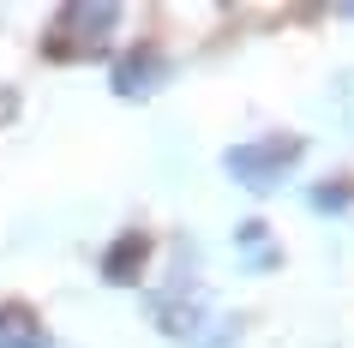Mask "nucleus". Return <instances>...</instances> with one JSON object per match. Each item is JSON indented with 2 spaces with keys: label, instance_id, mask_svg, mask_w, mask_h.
I'll return each mask as SVG.
<instances>
[{
  "label": "nucleus",
  "instance_id": "1",
  "mask_svg": "<svg viewBox=\"0 0 354 348\" xmlns=\"http://www.w3.org/2000/svg\"><path fill=\"white\" fill-rule=\"evenodd\" d=\"M306 156V138H295V132H270V138H246V145L223 150V174L234 186H246V192H277L282 174Z\"/></svg>",
  "mask_w": 354,
  "mask_h": 348
},
{
  "label": "nucleus",
  "instance_id": "2",
  "mask_svg": "<svg viewBox=\"0 0 354 348\" xmlns=\"http://www.w3.org/2000/svg\"><path fill=\"white\" fill-rule=\"evenodd\" d=\"M114 24H120V6L114 0H73V6H60L55 30H48V55L55 60L102 55V42H109Z\"/></svg>",
  "mask_w": 354,
  "mask_h": 348
},
{
  "label": "nucleus",
  "instance_id": "3",
  "mask_svg": "<svg viewBox=\"0 0 354 348\" xmlns=\"http://www.w3.org/2000/svg\"><path fill=\"white\" fill-rule=\"evenodd\" d=\"M150 318H156V330H162L168 342H192L198 330H205V289L198 282H187V276H174L168 289L150 294Z\"/></svg>",
  "mask_w": 354,
  "mask_h": 348
},
{
  "label": "nucleus",
  "instance_id": "4",
  "mask_svg": "<svg viewBox=\"0 0 354 348\" xmlns=\"http://www.w3.org/2000/svg\"><path fill=\"white\" fill-rule=\"evenodd\" d=\"M168 55H156V48H132V55H120L114 60V73H109V84H114V96H127V102H145V96H156L168 84Z\"/></svg>",
  "mask_w": 354,
  "mask_h": 348
},
{
  "label": "nucleus",
  "instance_id": "5",
  "mask_svg": "<svg viewBox=\"0 0 354 348\" xmlns=\"http://www.w3.org/2000/svg\"><path fill=\"white\" fill-rule=\"evenodd\" d=\"M150 264V235H138V228H127V235L109 240V253H102V282H114V289H132L138 276H145Z\"/></svg>",
  "mask_w": 354,
  "mask_h": 348
},
{
  "label": "nucleus",
  "instance_id": "6",
  "mask_svg": "<svg viewBox=\"0 0 354 348\" xmlns=\"http://www.w3.org/2000/svg\"><path fill=\"white\" fill-rule=\"evenodd\" d=\"M0 348H55V336L42 330V318L24 300H6L0 306Z\"/></svg>",
  "mask_w": 354,
  "mask_h": 348
},
{
  "label": "nucleus",
  "instance_id": "7",
  "mask_svg": "<svg viewBox=\"0 0 354 348\" xmlns=\"http://www.w3.org/2000/svg\"><path fill=\"white\" fill-rule=\"evenodd\" d=\"M306 204H313L318 217H342V210H354V186L348 181H324L306 192Z\"/></svg>",
  "mask_w": 354,
  "mask_h": 348
},
{
  "label": "nucleus",
  "instance_id": "8",
  "mask_svg": "<svg viewBox=\"0 0 354 348\" xmlns=\"http://www.w3.org/2000/svg\"><path fill=\"white\" fill-rule=\"evenodd\" d=\"M234 336H241V318H205V330H198L187 348H228Z\"/></svg>",
  "mask_w": 354,
  "mask_h": 348
},
{
  "label": "nucleus",
  "instance_id": "9",
  "mask_svg": "<svg viewBox=\"0 0 354 348\" xmlns=\"http://www.w3.org/2000/svg\"><path fill=\"white\" fill-rule=\"evenodd\" d=\"M264 235H270L264 222H241V228H234V240H241L246 253H259V246H264ZM252 264H270V253H259V258H252Z\"/></svg>",
  "mask_w": 354,
  "mask_h": 348
},
{
  "label": "nucleus",
  "instance_id": "10",
  "mask_svg": "<svg viewBox=\"0 0 354 348\" xmlns=\"http://www.w3.org/2000/svg\"><path fill=\"white\" fill-rule=\"evenodd\" d=\"M336 19H354V6H336Z\"/></svg>",
  "mask_w": 354,
  "mask_h": 348
}]
</instances>
